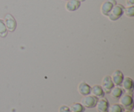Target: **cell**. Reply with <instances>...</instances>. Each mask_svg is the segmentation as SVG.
<instances>
[{"mask_svg":"<svg viewBox=\"0 0 134 112\" xmlns=\"http://www.w3.org/2000/svg\"><path fill=\"white\" fill-rule=\"evenodd\" d=\"M98 100V98L97 97L92 94H88L87 96H85L81 99V104L85 108H93L96 107Z\"/></svg>","mask_w":134,"mask_h":112,"instance_id":"cell-3","label":"cell"},{"mask_svg":"<svg viewBox=\"0 0 134 112\" xmlns=\"http://www.w3.org/2000/svg\"><path fill=\"white\" fill-rule=\"evenodd\" d=\"M8 31L13 32L16 28V21L11 14H7L3 20Z\"/></svg>","mask_w":134,"mask_h":112,"instance_id":"cell-4","label":"cell"},{"mask_svg":"<svg viewBox=\"0 0 134 112\" xmlns=\"http://www.w3.org/2000/svg\"><path fill=\"white\" fill-rule=\"evenodd\" d=\"M124 77L122 72L119 70L114 71L111 76V80H112L115 86H120Z\"/></svg>","mask_w":134,"mask_h":112,"instance_id":"cell-8","label":"cell"},{"mask_svg":"<svg viewBox=\"0 0 134 112\" xmlns=\"http://www.w3.org/2000/svg\"><path fill=\"white\" fill-rule=\"evenodd\" d=\"M109 94L114 99H119L123 94V89L119 86H114L109 92Z\"/></svg>","mask_w":134,"mask_h":112,"instance_id":"cell-13","label":"cell"},{"mask_svg":"<svg viewBox=\"0 0 134 112\" xmlns=\"http://www.w3.org/2000/svg\"><path fill=\"white\" fill-rule=\"evenodd\" d=\"M81 3L77 0H67L65 9L69 12H73L78 10L81 7Z\"/></svg>","mask_w":134,"mask_h":112,"instance_id":"cell-11","label":"cell"},{"mask_svg":"<svg viewBox=\"0 0 134 112\" xmlns=\"http://www.w3.org/2000/svg\"><path fill=\"white\" fill-rule=\"evenodd\" d=\"M119 104L124 110L131 111L133 108V97L130 94H122L119 98Z\"/></svg>","mask_w":134,"mask_h":112,"instance_id":"cell-2","label":"cell"},{"mask_svg":"<svg viewBox=\"0 0 134 112\" xmlns=\"http://www.w3.org/2000/svg\"><path fill=\"white\" fill-rule=\"evenodd\" d=\"M124 110L120 104H113L109 107V112H122Z\"/></svg>","mask_w":134,"mask_h":112,"instance_id":"cell-16","label":"cell"},{"mask_svg":"<svg viewBox=\"0 0 134 112\" xmlns=\"http://www.w3.org/2000/svg\"><path fill=\"white\" fill-rule=\"evenodd\" d=\"M114 86L115 85L111 80V76H105V77H103L102 81V87L105 93H109V92L111 91Z\"/></svg>","mask_w":134,"mask_h":112,"instance_id":"cell-6","label":"cell"},{"mask_svg":"<svg viewBox=\"0 0 134 112\" xmlns=\"http://www.w3.org/2000/svg\"><path fill=\"white\" fill-rule=\"evenodd\" d=\"M96 107L98 112H109V103L108 100L103 97L98 98Z\"/></svg>","mask_w":134,"mask_h":112,"instance_id":"cell-7","label":"cell"},{"mask_svg":"<svg viewBox=\"0 0 134 112\" xmlns=\"http://www.w3.org/2000/svg\"><path fill=\"white\" fill-rule=\"evenodd\" d=\"M124 7H125L123 6L122 4L116 3L114 5L107 16L109 19L111 21H116L119 20L124 14Z\"/></svg>","mask_w":134,"mask_h":112,"instance_id":"cell-1","label":"cell"},{"mask_svg":"<svg viewBox=\"0 0 134 112\" xmlns=\"http://www.w3.org/2000/svg\"><path fill=\"white\" fill-rule=\"evenodd\" d=\"M126 6H134V0H126Z\"/></svg>","mask_w":134,"mask_h":112,"instance_id":"cell-19","label":"cell"},{"mask_svg":"<svg viewBox=\"0 0 134 112\" xmlns=\"http://www.w3.org/2000/svg\"><path fill=\"white\" fill-rule=\"evenodd\" d=\"M90 91H91V87L85 81H82L78 85V92L81 95L87 96L90 94Z\"/></svg>","mask_w":134,"mask_h":112,"instance_id":"cell-10","label":"cell"},{"mask_svg":"<svg viewBox=\"0 0 134 112\" xmlns=\"http://www.w3.org/2000/svg\"><path fill=\"white\" fill-rule=\"evenodd\" d=\"M122 112H131V111H129V110H124Z\"/></svg>","mask_w":134,"mask_h":112,"instance_id":"cell-20","label":"cell"},{"mask_svg":"<svg viewBox=\"0 0 134 112\" xmlns=\"http://www.w3.org/2000/svg\"><path fill=\"white\" fill-rule=\"evenodd\" d=\"M116 4V0H106L101 5L100 10L103 16L107 17L113 6Z\"/></svg>","mask_w":134,"mask_h":112,"instance_id":"cell-5","label":"cell"},{"mask_svg":"<svg viewBox=\"0 0 134 112\" xmlns=\"http://www.w3.org/2000/svg\"><path fill=\"white\" fill-rule=\"evenodd\" d=\"M58 111L59 112H71L69 107L65 106V105H63V106H60V108H59Z\"/></svg>","mask_w":134,"mask_h":112,"instance_id":"cell-18","label":"cell"},{"mask_svg":"<svg viewBox=\"0 0 134 112\" xmlns=\"http://www.w3.org/2000/svg\"><path fill=\"white\" fill-rule=\"evenodd\" d=\"M8 34V30L7 29L5 22L3 19L0 18V37L2 38H5Z\"/></svg>","mask_w":134,"mask_h":112,"instance_id":"cell-15","label":"cell"},{"mask_svg":"<svg viewBox=\"0 0 134 112\" xmlns=\"http://www.w3.org/2000/svg\"><path fill=\"white\" fill-rule=\"evenodd\" d=\"M90 94L94 96V97H97L98 98H103L105 96V92L102 89L101 85H95L91 87V91H90Z\"/></svg>","mask_w":134,"mask_h":112,"instance_id":"cell-12","label":"cell"},{"mask_svg":"<svg viewBox=\"0 0 134 112\" xmlns=\"http://www.w3.org/2000/svg\"><path fill=\"white\" fill-rule=\"evenodd\" d=\"M65 1H67V0H65Z\"/></svg>","mask_w":134,"mask_h":112,"instance_id":"cell-22","label":"cell"},{"mask_svg":"<svg viewBox=\"0 0 134 112\" xmlns=\"http://www.w3.org/2000/svg\"><path fill=\"white\" fill-rule=\"evenodd\" d=\"M71 112H84L85 111V108L81 103L75 102L72 104L69 107Z\"/></svg>","mask_w":134,"mask_h":112,"instance_id":"cell-14","label":"cell"},{"mask_svg":"<svg viewBox=\"0 0 134 112\" xmlns=\"http://www.w3.org/2000/svg\"><path fill=\"white\" fill-rule=\"evenodd\" d=\"M124 14L129 18H133L134 17V6L126 7H124Z\"/></svg>","mask_w":134,"mask_h":112,"instance_id":"cell-17","label":"cell"},{"mask_svg":"<svg viewBox=\"0 0 134 112\" xmlns=\"http://www.w3.org/2000/svg\"><path fill=\"white\" fill-rule=\"evenodd\" d=\"M77 1H79V2H81V3H82V2H84V1H85L86 0H77Z\"/></svg>","mask_w":134,"mask_h":112,"instance_id":"cell-21","label":"cell"},{"mask_svg":"<svg viewBox=\"0 0 134 112\" xmlns=\"http://www.w3.org/2000/svg\"><path fill=\"white\" fill-rule=\"evenodd\" d=\"M133 85L134 83L133 79L129 77H124L121 83L122 89L126 92H128V93H130V92L133 91Z\"/></svg>","mask_w":134,"mask_h":112,"instance_id":"cell-9","label":"cell"}]
</instances>
